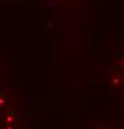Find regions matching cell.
I'll return each mask as SVG.
<instances>
[{
    "mask_svg": "<svg viewBox=\"0 0 124 129\" xmlns=\"http://www.w3.org/2000/svg\"><path fill=\"white\" fill-rule=\"evenodd\" d=\"M109 87L110 88H114V89H119L124 87V75L122 73H114L109 77L108 80Z\"/></svg>",
    "mask_w": 124,
    "mask_h": 129,
    "instance_id": "1",
    "label": "cell"
},
{
    "mask_svg": "<svg viewBox=\"0 0 124 129\" xmlns=\"http://www.w3.org/2000/svg\"><path fill=\"white\" fill-rule=\"evenodd\" d=\"M3 120H4V124H15V125H17L19 122H20V115L15 111H10L4 115Z\"/></svg>",
    "mask_w": 124,
    "mask_h": 129,
    "instance_id": "2",
    "label": "cell"
},
{
    "mask_svg": "<svg viewBox=\"0 0 124 129\" xmlns=\"http://www.w3.org/2000/svg\"><path fill=\"white\" fill-rule=\"evenodd\" d=\"M6 104H8V96L3 89H0V109H4Z\"/></svg>",
    "mask_w": 124,
    "mask_h": 129,
    "instance_id": "3",
    "label": "cell"
},
{
    "mask_svg": "<svg viewBox=\"0 0 124 129\" xmlns=\"http://www.w3.org/2000/svg\"><path fill=\"white\" fill-rule=\"evenodd\" d=\"M117 68L118 70H120V71H124V55L122 56H119V60L117 61Z\"/></svg>",
    "mask_w": 124,
    "mask_h": 129,
    "instance_id": "4",
    "label": "cell"
},
{
    "mask_svg": "<svg viewBox=\"0 0 124 129\" xmlns=\"http://www.w3.org/2000/svg\"><path fill=\"white\" fill-rule=\"evenodd\" d=\"M3 129H17V125H15V124H4Z\"/></svg>",
    "mask_w": 124,
    "mask_h": 129,
    "instance_id": "5",
    "label": "cell"
},
{
    "mask_svg": "<svg viewBox=\"0 0 124 129\" xmlns=\"http://www.w3.org/2000/svg\"><path fill=\"white\" fill-rule=\"evenodd\" d=\"M96 129H104V128H96Z\"/></svg>",
    "mask_w": 124,
    "mask_h": 129,
    "instance_id": "6",
    "label": "cell"
}]
</instances>
